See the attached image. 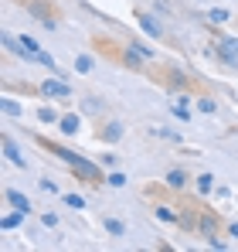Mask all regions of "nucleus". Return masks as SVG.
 <instances>
[{
	"mask_svg": "<svg viewBox=\"0 0 238 252\" xmlns=\"http://www.w3.org/2000/svg\"><path fill=\"white\" fill-rule=\"evenodd\" d=\"M72 177L82 181V184H102V181H106V177H102V167L92 164V160H85V157H79V160L72 164Z\"/></svg>",
	"mask_w": 238,
	"mask_h": 252,
	"instance_id": "1",
	"label": "nucleus"
},
{
	"mask_svg": "<svg viewBox=\"0 0 238 252\" xmlns=\"http://www.w3.org/2000/svg\"><path fill=\"white\" fill-rule=\"evenodd\" d=\"M28 10L38 17L48 31H51V28H55V21H58V7H55V3H48V0H31V3H28Z\"/></svg>",
	"mask_w": 238,
	"mask_h": 252,
	"instance_id": "2",
	"label": "nucleus"
},
{
	"mask_svg": "<svg viewBox=\"0 0 238 252\" xmlns=\"http://www.w3.org/2000/svg\"><path fill=\"white\" fill-rule=\"evenodd\" d=\"M38 143L44 147V150H51V154H55L58 160H65L68 167H72V164L79 160V154H75V150H68V147H61V143H51V140H44V136H38Z\"/></svg>",
	"mask_w": 238,
	"mask_h": 252,
	"instance_id": "3",
	"label": "nucleus"
},
{
	"mask_svg": "<svg viewBox=\"0 0 238 252\" xmlns=\"http://www.w3.org/2000/svg\"><path fill=\"white\" fill-rule=\"evenodd\" d=\"M41 95H48V99H68L72 95V89L65 82H58V79H48V82H41V89H38Z\"/></svg>",
	"mask_w": 238,
	"mask_h": 252,
	"instance_id": "4",
	"label": "nucleus"
},
{
	"mask_svg": "<svg viewBox=\"0 0 238 252\" xmlns=\"http://www.w3.org/2000/svg\"><path fill=\"white\" fill-rule=\"evenodd\" d=\"M198 232L204 239H214V232H218V215L214 211H198Z\"/></svg>",
	"mask_w": 238,
	"mask_h": 252,
	"instance_id": "5",
	"label": "nucleus"
},
{
	"mask_svg": "<svg viewBox=\"0 0 238 252\" xmlns=\"http://www.w3.org/2000/svg\"><path fill=\"white\" fill-rule=\"evenodd\" d=\"M0 147H3V157H7V160H10L14 167H24V157H21V150H17V143H14V140H10L7 133H3V140H0Z\"/></svg>",
	"mask_w": 238,
	"mask_h": 252,
	"instance_id": "6",
	"label": "nucleus"
},
{
	"mask_svg": "<svg viewBox=\"0 0 238 252\" xmlns=\"http://www.w3.org/2000/svg\"><path fill=\"white\" fill-rule=\"evenodd\" d=\"M79 126H82L79 113H65V116L58 120V129H61L65 136H75V133H79Z\"/></svg>",
	"mask_w": 238,
	"mask_h": 252,
	"instance_id": "7",
	"label": "nucleus"
},
{
	"mask_svg": "<svg viewBox=\"0 0 238 252\" xmlns=\"http://www.w3.org/2000/svg\"><path fill=\"white\" fill-rule=\"evenodd\" d=\"M99 140H102V143H116V140H122V123H106L102 129H99Z\"/></svg>",
	"mask_w": 238,
	"mask_h": 252,
	"instance_id": "8",
	"label": "nucleus"
},
{
	"mask_svg": "<svg viewBox=\"0 0 238 252\" xmlns=\"http://www.w3.org/2000/svg\"><path fill=\"white\" fill-rule=\"evenodd\" d=\"M3 198H7V205H14V208H21V211H31V201H28V194L14 191V188H7V191H3Z\"/></svg>",
	"mask_w": 238,
	"mask_h": 252,
	"instance_id": "9",
	"label": "nucleus"
},
{
	"mask_svg": "<svg viewBox=\"0 0 238 252\" xmlns=\"http://www.w3.org/2000/svg\"><path fill=\"white\" fill-rule=\"evenodd\" d=\"M136 21H140V28L150 34V38H160V24L150 17V14H143V10H136Z\"/></svg>",
	"mask_w": 238,
	"mask_h": 252,
	"instance_id": "10",
	"label": "nucleus"
},
{
	"mask_svg": "<svg viewBox=\"0 0 238 252\" xmlns=\"http://www.w3.org/2000/svg\"><path fill=\"white\" fill-rule=\"evenodd\" d=\"M24 215H28V211H14V215H3V221H0V228H17V225H21V221H24Z\"/></svg>",
	"mask_w": 238,
	"mask_h": 252,
	"instance_id": "11",
	"label": "nucleus"
},
{
	"mask_svg": "<svg viewBox=\"0 0 238 252\" xmlns=\"http://www.w3.org/2000/svg\"><path fill=\"white\" fill-rule=\"evenodd\" d=\"M0 109H3V116H24V109H21L14 99H3V102H0Z\"/></svg>",
	"mask_w": 238,
	"mask_h": 252,
	"instance_id": "12",
	"label": "nucleus"
},
{
	"mask_svg": "<svg viewBox=\"0 0 238 252\" xmlns=\"http://www.w3.org/2000/svg\"><path fill=\"white\" fill-rule=\"evenodd\" d=\"M184 181H187V177H184V170H170V174H167V184H170L174 191H180V188H184Z\"/></svg>",
	"mask_w": 238,
	"mask_h": 252,
	"instance_id": "13",
	"label": "nucleus"
},
{
	"mask_svg": "<svg viewBox=\"0 0 238 252\" xmlns=\"http://www.w3.org/2000/svg\"><path fill=\"white\" fill-rule=\"evenodd\" d=\"M38 120H41V123H58L61 116H58L51 106H41V109H38Z\"/></svg>",
	"mask_w": 238,
	"mask_h": 252,
	"instance_id": "14",
	"label": "nucleus"
},
{
	"mask_svg": "<svg viewBox=\"0 0 238 252\" xmlns=\"http://www.w3.org/2000/svg\"><path fill=\"white\" fill-rule=\"evenodd\" d=\"M211 188H214V177H211V174H201V177H198V191H204V194H208Z\"/></svg>",
	"mask_w": 238,
	"mask_h": 252,
	"instance_id": "15",
	"label": "nucleus"
},
{
	"mask_svg": "<svg viewBox=\"0 0 238 252\" xmlns=\"http://www.w3.org/2000/svg\"><path fill=\"white\" fill-rule=\"evenodd\" d=\"M106 228H109L113 235H122V232H126V225H122V221H116V218H106Z\"/></svg>",
	"mask_w": 238,
	"mask_h": 252,
	"instance_id": "16",
	"label": "nucleus"
},
{
	"mask_svg": "<svg viewBox=\"0 0 238 252\" xmlns=\"http://www.w3.org/2000/svg\"><path fill=\"white\" fill-rule=\"evenodd\" d=\"M89 68H92V58H89V55L75 58V72H89Z\"/></svg>",
	"mask_w": 238,
	"mask_h": 252,
	"instance_id": "17",
	"label": "nucleus"
},
{
	"mask_svg": "<svg viewBox=\"0 0 238 252\" xmlns=\"http://www.w3.org/2000/svg\"><path fill=\"white\" fill-rule=\"evenodd\" d=\"M198 109H201V113H214V99H208V95L198 99Z\"/></svg>",
	"mask_w": 238,
	"mask_h": 252,
	"instance_id": "18",
	"label": "nucleus"
},
{
	"mask_svg": "<svg viewBox=\"0 0 238 252\" xmlns=\"http://www.w3.org/2000/svg\"><path fill=\"white\" fill-rule=\"evenodd\" d=\"M65 205L68 208H85V201H82L79 194H65Z\"/></svg>",
	"mask_w": 238,
	"mask_h": 252,
	"instance_id": "19",
	"label": "nucleus"
},
{
	"mask_svg": "<svg viewBox=\"0 0 238 252\" xmlns=\"http://www.w3.org/2000/svg\"><path fill=\"white\" fill-rule=\"evenodd\" d=\"M106 184H113V188H122V184H126V177H122V174H109V177H106Z\"/></svg>",
	"mask_w": 238,
	"mask_h": 252,
	"instance_id": "20",
	"label": "nucleus"
},
{
	"mask_svg": "<svg viewBox=\"0 0 238 252\" xmlns=\"http://www.w3.org/2000/svg\"><path fill=\"white\" fill-rule=\"evenodd\" d=\"M211 21L221 24V21H228V14H225V10H211Z\"/></svg>",
	"mask_w": 238,
	"mask_h": 252,
	"instance_id": "21",
	"label": "nucleus"
},
{
	"mask_svg": "<svg viewBox=\"0 0 238 252\" xmlns=\"http://www.w3.org/2000/svg\"><path fill=\"white\" fill-rule=\"evenodd\" d=\"M225 48H232V51L238 55V38H228V41H225Z\"/></svg>",
	"mask_w": 238,
	"mask_h": 252,
	"instance_id": "22",
	"label": "nucleus"
}]
</instances>
